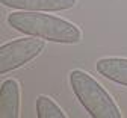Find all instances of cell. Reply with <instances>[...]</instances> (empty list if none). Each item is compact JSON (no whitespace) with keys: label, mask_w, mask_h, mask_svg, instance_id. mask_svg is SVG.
Here are the masks:
<instances>
[{"label":"cell","mask_w":127,"mask_h":118,"mask_svg":"<svg viewBox=\"0 0 127 118\" xmlns=\"http://www.w3.org/2000/svg\"><path fill=\"white\" fill-rule=\"evenodd\" d=\"M5 6L17 11L56 12L71 9L77 0H0Z\"/></svg>","instance_id":"obj_4"},{"label":"cell","mask_w":127,"mask_h":118,"mask_svg":"<svg viewBox=\"0 0 127 118\" xmlns=\"http://www.w3.org/2000/svg\"><path fill=\"white\" fill-rule=\"evenodd\" d=\"M70 85L86 112L94 118H121V112L114 98L92 76L82 70L70 73Z\"/></svg>","instance_id":"obj_2"},{"label":"cell","mask_w":127,"mask_h":118,"mask_svg":"<svg viewBox=\"0 0 127 118\" xmlns=\"http://www.w3.org/2000/svg\"><path fill=\"white\" fill-rule=\"evenodd\" d=\"M20 115V85L17 80L8 79L0 89V117L17 118Z\"/></svg>","instance_id":"obj_5"},{"label":"cell","mask_w":127,"mask_h":118,"mask_svg":"<svg viewBox=\"0 0 127 118\" xmlns=\"http://www.w3.org/2000/svg\"><path fill=\"white\" fill-rule=\"evenodd\" d=\"M36 115L38 118H67L64 111L50 97L39 95L36 98Z\"/></svg>","instance_id":"obj_7"},{"label":"cell","mask_w":127,"mask_h":118,"mask_svg":"<svg viewBox=\"0 0 127 118\" xmlns=\"http://www.w3.org/2000/svg\"><path fill=\"white\" fill-rule=\"evenodd\" d=\"M95 68L107 80L127 86V58H103L97 61Z\"/></svg>","instance_id":"obj_6"},{"label":"cell","mask_w":127,"mask_h":118,"mask_svg":"<svg viewBox=\"0 0 127 118\" xmlns=\"http://www.w3.org/2000/svg\"><path fill=\"white\" fill-rule=\"evenodd\" d=\"M45 47L42 38L29 37L15 39L0 47V74H6L26 65L41 55Z\"/></svg>","instance_id":"obj_3"},{"label":"cell","mask_w":127,"mask_h":118,"mask_svg":"<svg viewBox=\"0 0 127 118\" xmlns=\"http://www.w3.org/2000/svg\"><path fill=\"white\" fill-rule=\"evenodd\" d=\"M8 24L29 37H38L59 44H77L82 41V32L76 24L55 15L36 11H17L8 15Z\"/></svg>","instance_id":"obj_1"}]
</instances>
